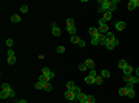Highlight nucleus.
Returning <instances> with one entry per match:
<instances>
[{"label": "nucleus", "instance_id": "nucleus-1", "mask_svg": "<svg viewBox=\"0 0 139 103\" xmlns=\"http://www.w3.org/2000/svg\"><path fill=\"white\" fill-rule=\"evenodd\" d=\"M53 78H54V72L51 71L50 68H43V69H42V76L39 77L40 82H45L46 83V82H51Z\"/></svg>", "mask_w": 139, "mask_h": 103}, {"label": "nucleus", "instance_id": "nucleus-2", "mask_svg": "<svg viewBox=\"0 0 139 103\" xmlns=\"http://www.w3.org/2000/svg\"><path fill=\"white\" fill-rule=\"evenodd\" d=\"M99 6H97V11L99 13H107V11L110 9V6H111V0H99Z\"/></svg>", "mask_w": 139, "mask_h": 103}, {"label": "nucleus", "instance_id": "nucleus-3", "mask_svg": "<svg viewBox=\"0 0 139 103\" xmlns=\"http://www.w3.org/2000/svg\"><path fill=\"white\" fill-rule=\"evenodd\" d=\"M96 76H97L96 69H91V71H90V76H87V77H85V83H87V85H94Z\"/></svg>", "mask_w": 139, "mask_h": 103}, {"label": "nucleus", "instance_id": "nucleus-4", "mask_svg": "<svg viewBox=\"0 0 139 103\" xmlns=\"http://www.w3.org/2000/svg\"><path fill=\"white\" fill-rule=\"evenodd\" d=\"M97 29H99V32H101V34H107V32H110L108 26H107V22H104L102 19L99 20V28H97Z\"/></svg>", "mask_w": 139, "mask_h": 103}, {"label": "nucleus", "instance_id": "nucleus-5", "mask_svg": "<svg viewBox=\"0 0 139 103\" xmlns=\"http://www.w3.org/2000/svg\"><path fill=\"white\" fill-rule=\"evenodd\" d=\"M124 80L127 83H130V85H136L139 83V77L138 76H128V77H124Z\"/></svg>", "mask_w": 139, "mask_h": 103}, {"label": "nucleus", "instance_id": "nucleus-6", "mask_svg": "<svg viewBox=\"0 0 139 103\" xmlns=\"http://www.w3.org/2000/svg\"><path fill=\"white\" fill-rule=\"evenodd\" d=\"M51 29H53V36L54 37H60V29H59V26H57L56 22L51 23Z\"/></svg>", "mask_w": 139, "mask_h": 103}, {"label": "nucleus", "instance_id": "nucleus-7", "mask_svg": "<svg viewBox=\"0 0 139 103\" xmlns=\"http://www.w3.org/2000/svg\"><path fill=\"white\" fill-rule=\"evenodd\" d=\"M71 42H73V43H76V45H79L80 48H84V46H85V42H84L82 39H79L77 36H71Z\"/></svg>", "mask_w": 139, "mask_h": 103}, {"label": "nucleus", "instance_id": "nucleus-8", "mask_svg": "<svg viewBox=\"0 0 139 103\" xmlns=\"http://www.w3.org/2000/svg\"><path fill=\"white\" fill-rule=\"evenodd\" d=\"M118 45H119V40H118V39H113V40H110V42H108V45H107L105 48H107V49H114Z\"/></svg>", "mask_w": 139, "mask_h": 103}, {"label": "nucleus", "instance_id": "nucleus-9", "mask_svg": "<svg viewBox=\"0 0 139 103\" xmlns=\"http://www.w3.org/2000/svg\"><path fill=\"white\" fill-rule=\"evenodd\" d=\"M122 72H124V77H128V76H133V72H135V69L128 65L125 68V69H122Z\"/></svg>", "mask_w": 139, "mask_h": 103}, {"label": "nucleus", "instance_id": "nucleus-10", "mask_svg": "<svg viewBox=\"0 0 139 103\" xmlns=\"http://www.w3.org/2000/svg\"><path fill=\"white\" fill-rule=\"evenodd\" d=\"M65 99L67 100H76V94L73 92V91H65Z\"/></svg>", "mask_w": 139, "mask_h": 103}, {"label": "nucleus", "instance_id": "nucleus-11", "mask_svg": "<svg viewBox=\"0 0 139 103\" xmlns=\"http://www.w3.org/2000/svg\"><path fill=\"white\" fill-rule=\"evenodd\" d=\"M125 26H127L125 22H116V25H114V28H116L118 31H124V29H125Z\"/></svg>", "mask_w": 139, "mask_h": 103}, {"label": "nucleus", "instance_id": "nucleus-12", "mask_svg": "<svg viewBox=\"0 0 139 103\" xmlns=\"http://www.w3.org/2000/svg\"><path fill=\"white\" fill-rule=\"evenodd\" d=\"M87 95L88 94H85V92H79L77 95H76V100L80 103V102H87Z\"/></svg>", "mask_w": 139, "mask_h": 103}, {"label": "nucleus", "instance_id": "nucleus-13", "mask_svg": "<svg viewBox=\"0 0 139 103\" xmlns=\"http://www.w3.org/2000/svg\"><path fill=\"white\" fill-rule=\"evenodd\" d=\"M111 19H113V13H110V11L104 13V15H102V20L104 22H108V20H111Z\"/></svg>", "mask_w": 139, "mask_h": 103}, {"label": "nucleus", "instance_id": "nucleus-14", "mask_svg": "<svg viewBox=\"0 0 139 103\" xmlns=\"http://www.w3.org/2000/svg\"><path fill=\"white\" fill-rule=\"evenodd\" d=\"M84 63L87 65V68H88V69L91 71V69H94V62H93L91 59H87L85 62H84Z\"/></svg>", "mask_w": 139, "mask_h": 103}, {"label": "nucleus", "instance_id": "nucleus-15", "mask_svg": "<svg viewBox=\"0 0 139 103\" xmlns=\"http://www.w3.org/2000/svg\"><path fill=\"white\" fill-rule=\"evenodd\" d=\"M88 34H90L91 37H97V36H99V29H97V28H90Z\"/></svg>", "mask_w": 139, "mask_h": 103}, {"label": "nucleus", "instance_id": "nucleus-16", "mask_svg": "<svg viewBox=\"0 0 139 103\" xmlns=\"http://www.w3.org/2000/svg\"><path fill=\"white\" fill-rule=\"evenodd\" d=\"M118 66L121 68V69H125V68L128 66V63H127V60H124V59H121V60L118 62Z\"/></svg>", "mask_w": 139, "mask_h": 103}, {"label": "nucleus", "instance_id": "nucleus-17", "mask_svg": "<svg viewBox=\"0 0 139 103\" xmlns=\"http://www.w3.org/2000/svg\"><path fill=\"white\" fill-rule=\"evenodd\" d=\"M119 95H121V97H127V95H128V88H127V86L121 88V89H119Z\"/></svg>", "mask_w": 139, "mask_h": 103}, {"label": "nucleus", "instance_id": "nucleus-18", "mask_svg": "<svg viewBox=\"0 0 139 103\" xmlns=\"http://www.w3.org/2000/svg\"><path fill=\"white\" fill-rule=\"evenodd\" d=\"M11 22H13V23H20V22H22V17L17 15V14H14V15H11Z\"/></svg>", "mask_w": 139, "mask_h": 103}, {"label": "nucleus", "instance_id": "nucleus-19", "mask_svg": "<svg viewBox=\"0 0 139 103\" xmlns=\"http://www.w3.org/2000/svg\"><path fill=\"white\" fill-rule=\"evenodd\" d=\"M127 8H128V11H133L135 8H138V6H136V0H130L128 5H127Z\"/></svg>", "mask_w": 139, "mask_h": 103}, {"label": "nucleus", "instance_id": "nucleus-20", "mask_svg": "<svg viewBox=\"0 0 139 103\" xmlns=\"http://www.w3.org/2000/svg\"><path fill=\"white\" fill-rule=\"evenodd\" d=\"M34 88H36V89H39V91L45 89V82H40V80H39V82H37L36 85H34Z\"/></svg>", "mask_w": 139, "mask_h": 103}, {"label": "nucleus", "instance_id": "nucleus-21", "mask_svg": "<svg viewBox=\"0 0 139 103\" xmlns=\"http://www.w3.org/2000/svg\"><path fill=\"white\" fill-rule=\"evenodd\" d=\"M76 86H77V85L74 83V82H68V83H67V91H73Z\"/></svg>", "mask_w": 139, "mask_h": 103}, {"label": "nucleus", "instance_id": "nucleus-22", "mask_svg": "<svg viewBox=\"0 0 139 103\" xmlns=\"http://www.w3.org/2000/svg\"><path fill=\"white\" fill-rule=\"evenodd\" d=\"M67 31L71 34V36H76V25L74 26H67Z\"/></svg>", "mask_w": 139, "mask_h": 103}, {"label": "nucleus", "instance_id": "nucleus-23", "mask_svg": "<svg viewBox=\"0 0 139 103\" xmlns=\"http://www.w3.org/2000/svg\"><path fill=\"white\" fill-rule=\"evenodd\" d=\"M11 89H13V88L9 86V83H6V82H3V83H2V91H8V92H9Z\"/></svg>", "mask_w": 139, "mask_h": 103}, {"label": "nucleus", "instance_id": "nucleus-24", "mask_svg": "<svg viewBox=\"0 0 139 103\" xmlns=\"http://www.w3.org/2000/svg\"><path fill=\"white\" fill-rule=\"evenodd\" d=\"M102 76H96V80H94V85H97V86H101L102 85Z\"/></svg>", "mask_w": 139, "mask_h": 103}, {"label": "nucleus", "instance_id": "nucleus-25", "mask_svg": "<svg viewBox=\"0 0 139 103\" xmlns=\"http://www.w3.org/2000/svg\"><path fill=\"white\" fill-rule=\"evenodd\" d=\"M127 97H128V99H135V97H136V92H135V89H128V95H127Z\"/></svg>", "mask_w": 139, "mask_h": 103}, {"label": "nucleus", "instance_id": "nucleus-26", "mask_svg": "<svg viewBox=\"0 0 139 103\" xmlns=\"http://www.w3.org/2000/svg\"><path fill=\"white\" fill-rule=\"evenodd\" d=\"M101 76H102L104 78H108V77H110V71H108V69H102Z\"/></svg>", "mask_w": 139, "mask_h": 103}, {"label": "nucleus", "instance_id": "nucleus-27", "mask_svg": "<svg viewBox=\"0 0 139 103\" xmlns=\"http://www.w3.org/2000/svg\"><path fill=\"white\" fill-rule=\"evenodd\" d=\"M94 102H96L94 95H87V103H94Z\"/></svg>", "mask_w": 139, "mask_h": 103}, {"label": "nucleus", "instance_id": "nucleus-28", "mask_svg": "<svg viewBox=\"0 0 139 103\" xmlns=\"http://www.w3.org/2000/svg\"><path fill=\"white\" fill-rule=\"evenodd\" d=\"M8 97H9L8 91H2V92H0V99H8Z\"/></svg>", "mask_w": 139, "mask_h": 103}, {"label": "nucleus", "instance_id": "nucleus-29", "mask_svg": "<svg viewBox=\"0 0 139 103\" xmlns=\"http://www.w3.org/2000/svg\"><path fill=\"white\" fill-rule=\"evenodd\" d=\"M8 65H16V55L8 57Z\"/></svg>", "mask_w": 139, "mask_h": 103}, {"label": "nucleus", "instance_id": "nucleus-30", "mask_svg": "<svg viewBox=\"0 0 139 103\" xmlns=\"http://www.w3.org/2000/svg\"><path fill=\"white\" fill-rule=\"evenodd\" d=\"M45 91H53V85H51V82L45 83Z\"/></svg>", "mask_w": 139, "mask_h": 103}, {"label": "nucleus", "instance_id": "nucleus-31", "mask_svg": "<svg viewBox=\"0 0 139 103\" xmlns=\"http://www.w3.org/2000/svg\"><path fill=\"white\" fill-rule=\"evenodd\" d=\"M90 42H91V45H94V46L101 43V42H99V39H96V37H91V40H90Z\"/></svg>", "mask_w": 139, "mask_h": 103}, {"label": "nucleus", "instance_id": "nucleus-32", "mask_svg": "<svg viewBox=\"0 0 139 103\" xmlns=\"http://www.w3.org/2000/svg\"><path fill=\"white\" fill-rule=\"evenodd\" d=\"M108 42H110V40H108L107 37H104V39L101 40V43H99V45H102V46H107V45H108Z\"/></svg>", "mask_w": 139, "mask_h": 103}, {"label": "nucleus", "instance_id": "nucleus-33", "mask_svg": "<svg viewBox=\"0 0 139 103\" xmlns=\"http://www.w3.org/2000/svg\"><path fill=\"white\" fill-rule=\"evenodd\" d=\"M67 26H74V19H67Z\"/></svg>", "mask_w": 139, "mask_h": 103}, {"label": "nucleus", "instance_id": "nucleus-34", "mask_svg": "<svg viewBox=\"0 0 139 103\" xmlns=\"http://www.w3.org/2000/svg\"><path fill=\"white\" fill-rule=\"evenodd\" d=\"M57 52H59V54H63V52H65V46H62V45H60V46H57Z\"/></svg>", "mask_w": 139, "mask_h": 103}, {"label": "nucleus", "instance_id": "nucleus-35", "mask_svg": "<svg viewBox=\"0 0 139 103\" xmlns=\"http://www.w3.org/2000/svg\"><path fill=\"white\" fill-rule=\"evenodd\" d=\"M105 37H107L108 40H113V39H116V37H114V34H113V32H107V34H105Z\"/></svg>", "mask_w": 139, "mask_h": 103}, {"label": "nucleus", "instance_id": "nucleus-36", "mask_svg": "<svg viewBox=\"0 0 139 103\" xmlns=\"http://www.w3.org/2000/svg\"><path fill=\"white\" fill-rule=\"evenodd\" d=\"M20 13H28V5H22V6H20Z\"/></svg>", "mask_w": 139, "mask_h": 103}, {"label": "nucleus", "instance_id": "nucleus-37", "mask_svg": "<svg viewBox=\"0 0 139 103\" xmlns=\"http://www.w3.org/2000/svg\"><path fill=\"white\" fill-rule=\"evenodd\" d=\"M6 45H8L9 48H13V45H14V40H13V39H6Z\"/></svg>", "mask_w": 139, "mask_h": 103}, {"label": "nucleus", "instance_id": "nucleus-38", "mask_svg": "<svg viewBox=\"0 0 139 103\" xmlns=\"http://www.w3.org/2000/svg\"><path fill=\"white\" fill-rule=\"evenodd\" d=\"M85 69H87V65L85 63H80L79 65V71H85Z\"/></svg>", "mask_w": 139, "mask_h": 103}, {"label": "nucleus", "instance_id": "nucleus-39", "mask_svg": "<svg viewBox=\"0 0 139 103\" xmlns=\"http://www.w3.org/2000/svg\"><path fill=\"white\" fill-rule=\"evenodd\" d=\"M13 55H16V52H14V51L9 48V49H8V57H13Z\"/></svg>", "mask_w": 139, "mask_h": 103}, {"label": "nucleus", "instance_id": "nucleus-40", "mask_svg": "<svg viewBox=\"0 0 139 103\" xmlns=\"http://www.w3.org/2000/svg\"><path fill=\"white\" fill-rule=\"evenodd\" d=\"M14 95H16V91L11 89V91H9V97H14Z\"/></svg>", "mask_w": 139, "mask_h": 103}, {"label": "nucleus", "instance_id": "nucleus-41", "mask_svg": "<svg viewBox=\"0 0 139 103\" xmlns=\"http://www.w3.org/2000/svg\"><path fill=\"white\" fill-rule=\"evenodd\" d=\"M135 74H136V76L139 77V68H138V69H135Z\"/></svg>", "mask_w": 139, "mask_h": 103}, {"label": "nucleus", "instance_id": "nucleus-42", "mask_svg": "<svg viewBox=\"0 0 139 103\" xmlns=\"http://www.w3.org/2000/svg\"><path fill=\"white\" fill-rule=\"evenodd\" d=\"M19 103H28L26 100H19Z\"/></svg>", "mask_w": 139, "mask_h": 103}, {"label": "nucleus", "instance_id": "nucleus-43", "mask_svg": "<svg viewBox=\"0 0 139 103\" xmlns=\"http://www.w3.org/2000/svg\"><path fill=\"white\" fill-rule=\"evenodd\" d=\"M136 6H139V0H136Z\"/></svg>", "mask_w": 139, "mask_h": 103}, {"label": "nucleus", "instance_id": "nucleus-44", "mask_svg": "<svg viewBox=\"0 0 139 103\" xmlns=\"http://www.w3.org/2000/svg\"><path fill=\"white\" fill-rule=\"evenodd\" d=\"M80 103H87V102H80Z\"/></svg>", "mask_w": 139, "mask_h": 103}, {"label": "nucleus", "instance_id": "nucleus-45", "mask_svg": "<svg viewBox=\"0 0 139 103\" xmlns=\"http://www.w3.org/2000/svg\"><path fill=\"white\" fill-rule=\"evenodd\" d=\"M16 103H19V102H16Z\"/></svg>", "mask_w": 139, "mask_h": 103}]
</instances>
